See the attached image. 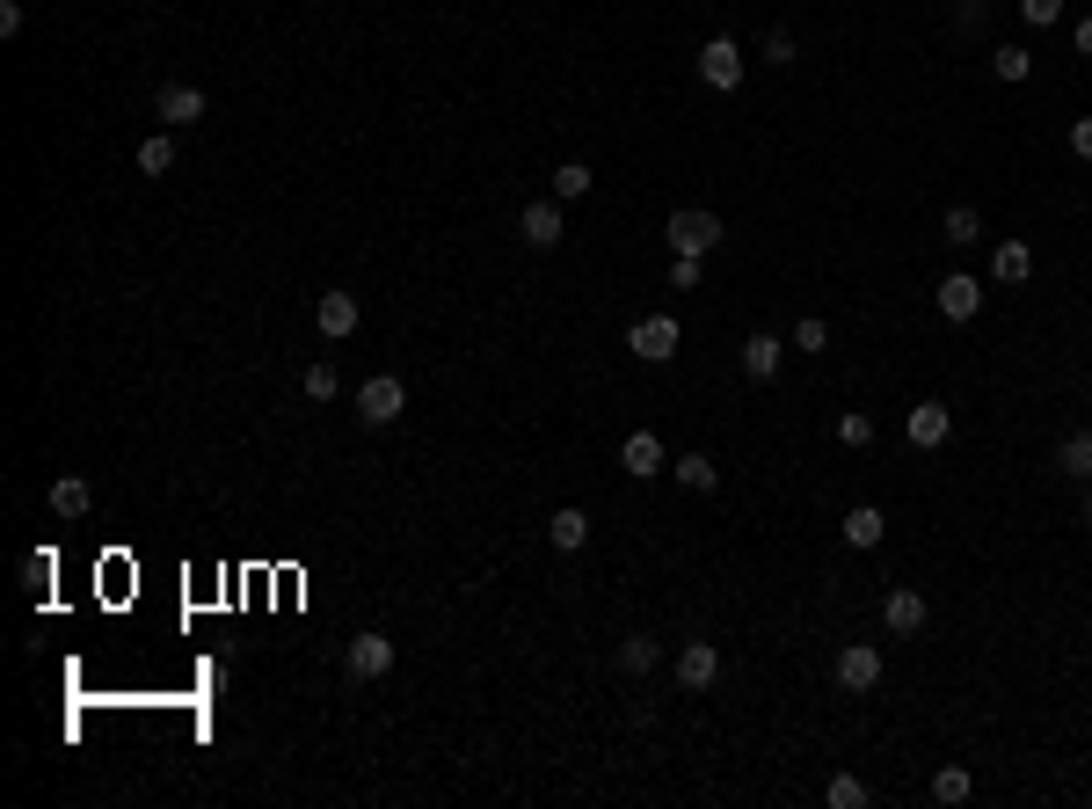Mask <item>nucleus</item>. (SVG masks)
Masks as SVG:
<instances>
[{"mask_svg": "<svg viewBox=\"0 0 1092 809\" xmlns=\"http://www.w3.org/2000/svg\"><path fill=\"white\" fill-rule=\"evenodd\" d=\"M401 408H408V387H401L394 372H372L357 387V416L364 423H401Z\"/></svg>", "mask_w": 1092, "mask_h": 809, "instance_id": "nucleus-1", "label": "nucleus"}, {"mask_svg": "<svg viewBox=\"0 0 1092 809\" xmlns=\"http://www.w3.org/2000/svg\"><path fill=\"white\" fill-rule=\"evenodd\" d=\"M670 248L677 256H707L714 241H721V219H714V211H670Z\"/></svg>", "mask_w": 1092, "mask_h": 809, "instance_id": "nucleus-2", "label": "nucleus"}, {"mask_svg": "<svg viewBox=\"0 0 1092 809\" xmlns=\"http://www.w3.org/2000/svg\"><path fill=\"white\" fill-rule=\"evenodd\" d=\"M626 351L642 357V365H663V357H677V321H670V314H648V321H634V335H626Z\"/></svg>", "mask_w": 1092, "mask_h": 809, "instance_id": "nucleus-3", "label": "nucleus"}, {"mask_svg": "<svg viewBox=\"0 0 1092 809\" xmlns=\"http://www.w3.org/2000/svg\"><path fill=\"white\" fill-rule=\"evenodd\" d=\"M699 73H707V89H743V44L736 37H707Z\"/></svg>", "mask_w": 1092, "mask_h": 809, "instance_id": "nucleus-4", "label": "nucleus"}, {"mask_svg": "<svg viewBox=\"0 0 1092 809\" xmlns=\"http://www.w3.org/2000/svg\"><path fill=\"white\" fill-rule=\"evenodd\" d=\"M838 686H845V693H874V686H882V650H874V642L838 650Z\"/></svg>", "mask_w": 1092, "mask_h": 809, "instance_id": "nucleus-5", "label": "nucleus"}, {"mask_svg": "<svg viewBox=\"0 0 1092 809\" xmlns=\"http://www.w3.org/2000/svg\"><path fill=\"white\" fill-rule=\"evenodd\" d=\"M714 678H721V650H714V642H685V650H677V686L707 693Z\"/></svg>", "mask_w": 1092, "mask_h": 809, "instance_id": "nucleus-6", "label": "nucleus"}, {"mask_svg": "<svg viewBox=\"0 0 1092 809\" xmlns=\"http://www.w3.org/2000/svg\"><path fill=\"white\" fill-rule=\"evenodd\" d=\"M343 664H350V678H386V671H394V642H386V634H357L343 650Z\"/></svg>", "mask_w": 1092, "mask_h": 809, "instance_id": "nucleus-7", "label": "nucleus"}, {"mask_svg": "<svg viewBox=\"0 0 1092 809\" xmlns=\"http://www.w3.org/2000/svg\"><path fill=\"white\" fill-rule=\"evenodd\" d=\"M154 110H160V124H205V89H190V81H175V89H160L154 95Z\"/></svg>", "mask_w": 1092, "mask_h": 809, "instance_id": "nucleus-8", "label": "nucleus"}, {"mask_svg": "<svg viewBox=\"0 0 1092 809\" xmlns=\"http://www.w3.org/2000/svg\"><path fill=\"white\" fill-rule=\"evenodd\" d=\"M518 234H524L532 248H554V241H561V197H539V205H524V211H518Z\"/></svg>", "mask_w": 1092, "mask_h": 809, "instance_id": "nucleus-9", "label": "nucleus"}, {"mask_svg": "<svg viewBox=\"0 0 1092 809\" xmlns=\"http://www.w3.org/2000/svg\"><path fill=\"white\" fill-rule=\"evenodd\" d=\"M313 321H321V335H329V343H343V335H357V292H321V307H313Z\"/></svg>", "mask_w": 1092, "mask_h": 809, "instance_id": "nucleus-10", "label": "nucleus"}, {"mask_svg": "<svg viewBox=\"0 0 1092 809\" xmlns=\"http://www.w3.org/2000/svg\"><path fill=\"white\" fill-rule=\"evenodd\" d=\"M903 431H911V445H918V453H933V445H947V431H954V416L939 402H918L911 408V416H903Z\"/></svg>", "mask_w": 1092, "mask_h": 809, "instance_id": "nucleus-11", "label": "nucleus"}, {"mask_svg": "<svg viewBox=\"0 0 1092 809\" xmlns=\"http://www.w3.org/2000/svg\"><path fill=\"white\" fill-rule=\"evenodd\" d=\"M976 307H984V292H976V278H969V270L939 278V314H947V321H976Z\"/></svg>", "mask_w": 1092, "mask_h": 809, "instance_id": "nucleus-12", "label": "nucleus"}, {"mask_svg": "<svg viewBox=\"0 0 1092 809\" xmlns=\"http://www.w3.org/2000/svg\"><path fill=\"white\" fill-rule=\"evenodd\" d=\"M882 620H888V634H918L925 628V599L911 591V583H896V591L882 599Z\"/></svg>", "mask_w": 1092, "mask_h": 809, "instance_id": "nucleus-13", "label": "nucleus"}, {"mask_svg": "<svg viewBox=\"0 0 1092 809\" xmlns=\"http://www.w3.org/2000/svg\"><path fill=\"white\" fill-rule=\"evenodd\" d=\"M620 467L626 475H663V438L656 431H634V438L620 445Z\"/></svg>", "mask_w": 1092, "mask_h": 809, "instance_id": "nucleus-14", "label": "nucleus"}, {"mask_svg": "<svg viewBox=\"0 0 1092 809\" xmlns=\"http://www.w3.org/2000/svg\"><path fill=\"white\" fill-rule=\"evenodd\" d=\"M780 357H787L780 335H750V343H743V372H750V380H772V372H780Z\"/></svg>", "mask_w": 1092, "mask_h": 809, "instance_id": "nucleus-15", "label": "nucleus"}, {"mask_svg": "<svg viewBox=\"0 0 1092 809\" xmlns=\"http://www.w3.org/2000/svg\"><path fill=\"white\" fill-rule=\"evenodd\" d=\"M663 664V642H656V634H626V642H620V671H626V678H642V671H656Z\"/></svg>", "mask_w": 1092, "mask_h": 809, "instance_id": "nucleus-16", "label": "nucleus"}, {"mask_svg": "<svg viewBox=\"0 0 1092 809\" xmlns=\"http://www.w3.org/2000/svg\"><path fill=\"white\" fill-rule=\"evenodd\" d=\"M547 540H554L561 554H575V547L590 540V518H583V510H575V504H569V510H554V518H547Z\"/></svg>", "mask_w": 1092, "mask_h": 809, "instance_id": "nucleus-17", "label": "nucleus"}, {"mask_svg": "<svg viewBox=\"0 0 1092 809\" xmlns=\"http://www.w3.org/2000/svg\"><path fill=\"white\" fill-rule=\"evenodd\" d=\"M1057 467L1071 481H1092V431H1071V438L1057 445Z\"/></svg>", "mask_w": 1092, "mask_h": 809, "instance_id": "nucleus-18", "label": "nucleus"}, {"mask_svg": "<svg viewBox=\"0 0 1092 809\" xmlns=\"http://www.w3.org/2000/svg\"><path fill=\"white\" fill-rule=\"evenodd\" d=\"M882 532H888V518H882L874 504L845 510V540H852V547H882Z\"/></svg>", "mask_w": 1092, "mask_h": 809, "instance_id": "nucleus-19", "label": "nucleus"}, {"mask_svg": "<svg viewBox=\"0 0 1092 809\" xmlns=\"http://www.w3.org/2000/svg\"><path fill=\"white\" fill-rule=\"evenodd\" d=\"M990 270H998V284H1027V270H1034V248H1027V241H1006L998 256H990Z\"/></svg>", "mask_w": 1092, "mask_h": 809, "instance_id": "nucleus-20", "label": "nucleus"}, {"mask_svg": "<svg viewBox=\"0 0 1092 809\" xmlns=\"http://www.w3.org/2000/svg\"><path fill=\"white\" fill-rule=\"evenodd\" d=\"M670 475H677V481H685V489H699V496H707V489H714V481H721V467H714V459H707V453H685V459H670Z\"/></svg>", "mask_w": 1092, "mask_h": 809, "instance_id": "nucleus-21", "label": "nucleus"}, {"mask_svg": "<svg viewBox=\"0 0 1092 809\" xmlns=\"http://www.w3.org/2000/svg\"><path fill=\"white\" fill-rule=\"evenodd\" d=\"M52 518H87V481L81 475H59L52 481Z\"/></svg>", "mask_w": 1092, "mask_h": 809, "instance_id": "nucleus-22", "label": "nucleus"}, {"mask_svg": "<svg viewBox=\"0 0 1092 809\" xmlns=\"http://www.w3.org/2000/svg\"><path fill=\"white\" fill-rule=\"evenodd\" d=\"M175 168V139H168V124H160L154 139H139V176H168Z\"/></svg>", "mask_w": 1092, "mask_h": 809, "instance_id": "nucleus-23", "label": "nucleus"}, {"mask_svg": "<svg viewBox=\"0 0 1092 809\" xmlns=\"http://www.w3.org/2000/svg\"><path fill=\"white\" fill-rule=\"evenodd\" d=\"M590 183H597V176H590L583 160H561V168H554V197H561V205H575V197H590Z\"/></svg>", "mask_w": 1092, "mask_h": 809, "instance_id": "nucleus-24", "label": "nucleus"}, {"mask_svg": "<svg viewBox=\"0 0 1092 809\" xmlns=\"http://www.w3.org/2000/svg\"><path fill=\"white\" fill-rule=\"evenodd\" d=\"M990 66H998V81H1027V73H1034V52H1020V44H998V52H990Z\"/></svg>", "mask_w": 1092, "mask_h": 809, "instance_id": "nucleus-25", "label": "nucleus"}, {"mask_svg": "<svg viewBox=\"0 0 1092 809\" xmlns=\"http://www.w3.org/2000/svg\"><path fill=\"white\" fill-rule=\"evenodd\" d=\"M823 802H831V809H860V802H867V780H860V774H838L831 788H823Z\"/></svg>", "mask_w": 1092, "mask_h": 809, "instance_id": "nucleus-26", "label": "nucleus"}, {"mask_svg": "<svg viewBox=\"0 0 1092 809\" xmlns=\"http://www.w3.org/2000/svg\"><path fill=\"white\" fill-rule=\"evenodd\" d=\"M976 234H984V219H976L969 205H954V211H947V241H954V248H969Z\"/></svg>", "mask_w": 1092, "mask_h": 809, "instance_id": "nucleus-27", "label": "nucleus"}, {"mask_svg": "<svg viewBox=\"0 0 1092 809\" xmlns=\"http://www.w3.org/2000/svg\"><path fill=\"white\" fill-rule=\"evenodd\" d=\"M969 788H976V780L961 774V766H947V774L933 780V802H969Z\"/></svg>", "mask_w": 1092, "mask_h": 809, "instance_id": "nucleus-28", "label": "nucleus"}, {"mask_svg": "<svg viewBox=\"0 0 1092 809\" xmlns=\"http://www.w3.org/2000/svg\"><path fill=\"white\" fill-rule=\"evenodd\" d=\"M52 547H37V554H30V562H22V583H30V591H44V583H52Z\"/></svg>", "mask_w": 1092, "mask_h": 809, "instance_id": "nucleus-29", "label": "nucleus"}, {"mask_svg": "<svg viewBox=\"0 0 1092 809\" xmlns=\"http://www.w3.org/2000/svg\"><path fill=\"white\" fill-rule=\"evenodd\" d=\"M838 438H845V445H874V416H860V408L838 416Z\"/></svg>", "mask_w": 1092, "mask_h": 809, "instance_id": "nucleus-30", "label": "nucleus"}, {"mask_svg": "<svg viewBox=\"0 0 1092 809\" xmlns=\"http://www.w3.org/2000/svg\"><path fill=\"white\" fill-rule=\"evenodd\" d=\"M306 402H335V365H306Z\"/></svg>", "mask_w": 1092, "mask_h": 809, "instance_id": "nucleus-31", "label": "nucleus"}, {"mask_svg": "<svg viewBox=\"0 0 1092 809\" xmlns=\"http://www.w3.org/2000/svg\"><path fill=\"white\" fill-rule=\"evenodd\" d=\"M823 343H831V329H823V321H794V351H823Z\"/></svg>", "mask_w": 1092, "mask_h": 809, "instance_id": "nucleus-32", "label": "nucleus"}, {"mask_svg": "<svg viewBox=\"0 0 1092 809\" xmlns=\"http://www.w3.org/2000/svg\"><path fill=\"white\" fill-rule=\"evenodd\" d=\"M693 284H699V256H677L670 263V292H693Z\"/></svg>", "mask_w": 1092, "mask_h": 809, "instance_id": "nucleus-33", "label": "nucleus"}, {"mask_svg": "<svg viewBox=\"0 0 1092 809\" xmlns=\"http://www.w3.org/2000/svg\"><path fill=\"white\" fill-rule=\"evenodd\" d=\"M765 59H772V66H794V37L772 30V37H765Z\"/></svg>", "mask_w": 1092, "mask_h": 809, "instance_id": "nucleus-34", "label": "nucleus"}, {"mask_svg": "<svg viewBox=\"0 0 1092 809\" xmlns=\"http://www.w3.org/2000/svg\"><path fill=\"white\" fill-rule=\"evenodd\" d=\"M1020 15L1041 30V22H1057V15H1063V0H1020Z\"/></svg>", "mask_w": 1092, "mask_h": 809, "instance_id": "nucleus-35", "label": "nucleus"}, {"mask_svg": "<svg viewBox=\"0 0 1092 809\" xmlns=\"http://www.w3.org/2000/svg\"><path fill=\"white\" fill-rule=\"evenodd\" d=\"M1071 154H1078V160H1092V117H1078V124H1071Z\"/></svg>", "mask_w": 1092, "mask_h": 809, "instance_id": "nucleus-36", "label": "nucleus"}, {"mask_svg": "<svg viewBox=\"0 0 1092 809\" xmlns=\"http://www.w3.org/2000/svg\"><path fill=\"white\" fill-rule=\"evenodd\" d=\"M1071 44H1078V52L1092 59V15H1085V22H1078V30H1071Z\"/></svg>", "mask_w": 1092, "mask_h": 809, "instance_id": "nucleus-37", "label": "nucleus"}, {"mask_svg": "<svg viewBox=\"0 0 1092 809\" xmlns=\"http://www.w3.org/2000/svg\"><path fill=\"white\" fill-rule=\"evenodd\" d=\"M1078 510H1085V526H1092V489H1085V504H1078Z\"/></svg>", "mask_w": 1092, "mask_h": 809, "instance_id": "nucleus-38", "label": "nucleus"}]
</instances>
